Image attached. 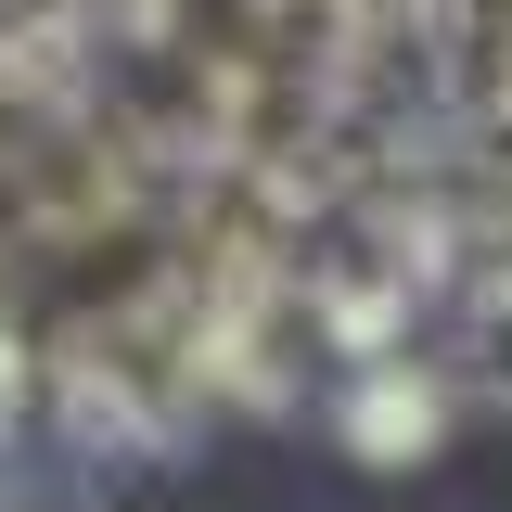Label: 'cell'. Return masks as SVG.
<instances>
[{
    "mask_svg": "<svg viewBox=\"0 0 512 512\" xmlns=\"http://www.w3.org/2000/svg\"><path fill=\"white\" fill-rule=\"evenodd\" d=\"M346 423H359V448H423V436H436V397H423V384H397V372H384L372 397L346 410Z\"/></svg>",
    "mask_w": 512,
    "mask_h": 512,
    "instance_id": "1",
    "label": "cell"
}]
</instances>
